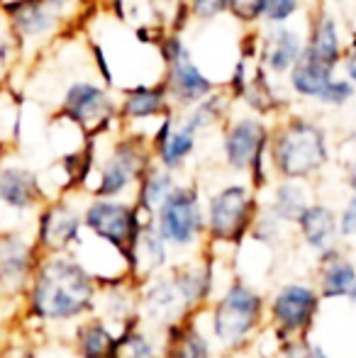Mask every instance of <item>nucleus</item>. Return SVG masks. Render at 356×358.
Instances as JSON below:
<instances>
[{
	"mask_svg": "<svg viewBox=\"0 0 356 358\" xmlns=\"http://www.w3.org/2000/svg\"><path fill=\"white\" fill-rule=\"evenodd\" d=\"M95 280L78 261L44 254L27 283V310L42 322H69L93 310Z\"/></svg>",
	"mask_w": 356,
	"mask_h": 358,
	"instance_id": "f257e3e1",
	"label": "nucleus"
},
{
	"mask_svg": "<svg viewBox=\"0 0 356 358\" xmlns=\"http://www.w3.org/2000/svg\"><path fill=\"white\" fill-rule=\"evenodd\" d=\"M329 161V142L322 124L288 115L271 127L269 164L285 180H305L322 171Z\"/></svg>",
	"mask_w": 356,
	"mask_h": 358,
	"instance_id": "f03ea898",
	"label": "nucleus"
},
{
	"mask_svg": "<svg viewBox=\"0 0 356 358\" xmlns=\"http://www.w3.org/2000/svg\"><path fill=\"white\" fill-rule=\"evenodd\" d=\"M269 137L271 127L259 115H244V117L225 120L222 127V156L225 164L232 171L252 176V188L266 185V166L269 161Z\"/></svg>",
	"mask_w": 356,
	"mask_h": 358,
	"instance_id": "7ed1b4c3",
	"label": "nucleus"
},
{
	"mask_svg": "<svg viewBox=\"0 0 356 358\" xmlns=\"http://www.w3.org/2000/svg\"><path fill=\"white\" fill-rule=\"evenodd\" d=\"M159 57L164 62V83H166V93L171 100V108L188 110L195 103L218 90V85L208 78L200 66L190 57V49L180 39L178 32H164L159 39Z\"/></svg>",
	"mask_w": 356,
	"mask_h": 358,
	"instance_id": "20e7f679",
	"label": "nucleus"
},
{
	"mask_svg": "<svg viewBox=\"0 0 356 358\" xmlns=\"http://www.w3.org/2000/svg\"><path fill=\"white\" fill-rule=\"evenodd\" d=\"M142 215H149L137 203H120L115 198H95L83 213V227L93 231L98 239L108 241L113 249H118L129 261L132 249L137 244L139 231L154 220H147ZM154 217V215H152Z\"/></svg>",
	"mask_w": 356,
	"mask_h": 358,
	"instance_id": "39448f33",
	"label": "nucleus"
},
{
	"mask_svg": "<svg viewBox=\"0 0 356 358\" xmlns=\"http://www.w3.org/2000/svg\"><path fill=\"white\" fill-rule=\"evenodd\" d=\"M154 164L152 144L142 134H127L118 139L110 149L108 159L100 166L98 185H95V198H120L124 190L139 183L144 171Z\"/></svg>",
	"mask_w": 356,
	"mask_h": 358,
	"instance_id": "423d86ee",
	"label": "nucleus"
},
{
	"mask_svg": "<svg viewBox=\"0 0 356 358\" xmlns=\"http://www.w3.org/2000/svg\"><path fill=\"white\" fill-rule=\"evenodd\" d=\"M254 220H257V198L252 193V185L229 183L208 200L205 229L215 241L239 244Z\"/></svg>",
	"mask_w": 356,
	"mask_h": 358,
	"instance_id": "0eeeda50",
	"label": "nucleus"
},
{
	"mask_svg": "<svg viewBox=\"0 0 356 358\" xmlns=\"http://www.w3.org/2000/svg\"><path fill=\"white\" fill-rule=\"evenodd\" d=\"M154 227L166 244L188 246L205 231L200 193L195 185H176L154 213Z\"/></svg>",
	"mask_w": 356,
	"mask_h": 358,
	"instance_id": "6e6552de",
	"label": "nucleus"
},
{
	"mask_svg": "<svg viewBox=\"0 0 356 358\" xmlns=\"http://www.w3.org/2000/svg\"><path fill=\"white\" fill-rule=\"evenodd\" d=\"M264 315V300L252 287L232 285L213 312V331L225 346H237L259 327Z\"/></svg>",
	"mask_w": 356,
	"mask_h": 358,
	"instance_id": "1a4fd4ad",
	"label": "nucleus"
},
{
	"mask_svg": "<svg viewBox=\"0 0 356 358\" xmlns=\"http://www.w3.org/2000/svg\"><path fill=\"white\" fill-rule=\"evenodd\" d=\"M62 113L66 120L76 122L88 137H98L108 132L110 124L118 120V103L110 98L103 85L93 80H76L66 88Z\"/></svg>",
	"mask_w": 356,
	"mask_h": 358,
	"instance_id": "9d476101",
	"label": "nucleus"
},
{
	"mask_svg": "<svg viewBox=\"0 0 356 358\" xmlns=\"http://www.w3.org/2000/svg\"><path fill=\"white\" fill-rule=\"evenodd\" d=\"M320 295L308 285H285L271 302V317L283 336H305L318 315Z\"/></svg>",
	"mask_w": 356,
	"mask_h": 358,
	"instance_id": "9b49d317",
	"label": "nucleus"
},
{
	"mask_svg": "<svg viewBox=\"0 0 356 358\" xmlns=\"http://www.w3.org/2000/svg\"><path fill=\"white\" fill-rule=\"evenodd\" d=\"M195 139H198V129L185 117L178 120L176 110H171L169 115H164L154 137L149 139L154 161L169 171H178L185 164V159L193 154Z\"/></svg>",
	"mask_w": 356,
	"mask_h": 358,
	"instance_id": "f8f14e48",
	"label": "nucleus"
},
{
	"mask_svg": "<svg viewBox=\"0 0 356 358\" xmlns=\"http://www.w3.org/2000/svg\"><path fill=\"white\" fill-rule=\"evenodd\" d=\"M83 217L69 203L57 200L39 213L37 222V246L44 254H66L81 234Z\"/></svg>",
	"mask_w": 356,
	"mask_h": 358,
	"instance_id": "ddd939ff",
	"label": "nucleus"
},
{
	"mask_svg": "<svg viewBox=\"0 0 356 358\" xmlns=\"http://www.w3.org/2000/svg\"><path fill=\"white\" fill-rule=\"evenodd\" d=\"M42 251L37 241H27L17 231H0V278L10 290L27 287Z\"/></svg>",
	"mask_w": 356,
	"mask_h": 358,
	"instance_id": "4468645a",
	"label": "nucleus"
},
{
	"mask_svg": "<svg viewBox=\"0 0 356 358\" xmlns=\"http://www.w3.org/2000/svg\"><path fill=\"white\" fill-rule=\"evenodd\" d=\"M305 49V37L298 29L285 24H266L262 34V44H259V57L257 62L271 76H288L293 64L300 59Z\"/></svg>",
	"mask_w": 356,
	"mask_h": 358,
	"instance_id": "2eb2a0df",
	"label": "nucleus"
},
{
	"mask_svg": "<svg viewBox=\"0 0 356 358\" xmlns=\"http://www.w3.org/2000/svg\"><path fill=\"white\" fill-rule=\"evenodd\" d=\"M347 39L342 34V24L339 20L329 13L327 8H315L313 17L308 24V37H305V54H310L318 62L327 64L332 69H339L344 57V49H347Z\"/></svg>",
	"mask_w": 356,
	"mask_h": 358,
	"instance_id": "dca6fc26",
	"label": "nucleus"
},
{
	"mask_svg": "<svg viewBox=\"0 0 356 358\" xmlns=\"http://www.w3.org/2000/svg\"><path fill=\"white\" fill-rule=\"evenodd\" d=\"M171 100L166 93V83H137L122 93L118 105V117L122 122H144V120H162L171 113Z\"/></svg>",
	"mask_w": 356,
	"mask_h": 358,
	"instance_id": "f3484780",
	"label": "nucleus"
},
{
	"mask_svg": "<svg viewBox=\"0 0 356 358\" xmlns=\"http://www.w3.org/2000/svg\"><path fill=\"white\" fill-rule=\"evenodd\" d=\"M8 15L15 32L24 39L47 37L59 27V10L44 0H15L13 5H8Z\"/></svg>",
	"mask_w": 356,
	"mask_h": 358,
	"instance_id": "a211bd4d",
	"label": "nucleus"
},
{
	"mask_svg": "<svg viewBox=\"0 0 356 358\" xmlns=\"http://www.w3.org/2000/svg\"><path fill=\"white\" fill-rule=\"evenodd\" d=\"M44 200L39 178L22 166L0 169V203L13 210H32Z\"/></svg>",
	"mask_w": 356,
	"mask_h": 358,
	"instance_id": "6ab92c4d",
	"label": "nucleus"
},
{
	"mask_svg": "<svg viewBox=\"0 0 356 358\" xmlns=\"http://www.w3.org/2000/svg\"><path fill=\"white\" fill-rule=\"evenodd\" d=\"M334 73H337V69L327 66V64L318 62V59L303 52L298 62L293 64V69L288 71V85L298 98L318 103L320 95L327 88V83L334 78Z\"/></svg>",
	"mask_w": 356,
	"mask_h": 358,
	"instance_id": "aec40b11",
	"label": "nucleus"
},
{
	"mask_svg": "<svg viewBox=\"0 0 356 358\" xmlns=\"http://www.w3.org/2000/svg\"><path fill=\"white\" fill-rule=\"evenodd\" d=\"M298 227L300 234H303L305 244L315 251H327L334 246L339 236V227H337V215L327 208V205H313L310 203L308 208L300 213L298 217Z\"/></svg>",
	"mask_w": 356,
	"mask_h": 358,
	"instance_id": "412c9836",
	"label": "nucleus"
},
{
	"mask_svg": "<svg viewBox=\"0 0 356 358\" xmlns=\"http://www.w3.org/2000/svg\"><path fill=\"white\" fill-rule=\"evenodd\" d=\"M320 259V295L322 297H349L356 283V268L337 249L322 251Z\"/></svg>",
	"mask_w": 356,
	"mask_h": 358,
	"instance_id": "4be33fe9",
	"label": "nucleus"
},
{
	"mask_svg": "<svg viewBox=\"0 0 356 358\" xmlns=\"http://www.w3.org/2000/svg\"><path fill=\"white\" fill-rule=\"evenodd\" d=\"M239 100H244V105H247L254 115H259V117L276 115L283 110V100H280V95L276 93V85H273V80H271V73L259 62L254 64Z\"/></svg>",
	"mask_w": 356,
	"mask_h": 358,
	"instance_id": "5701e85b",
	"label": "nucleus"
},
{
	"mask_svg": "<svg viewBox=\"0 0 356 358\" xmlns=\"http://www.w3.org/2000/svg\"><path fill=\"white\" fill-rule=\"evenodd\" d=\"M176 188V180H173V171L164 169L154 161L144 176L137 183V205L144 210V213L154 215L159 205L166 200V195Z\"/></svg>",
	"mask_w": 356,
	"mask_h": 358,
	"instance_id": "b1692460",
	"label": "nucleus"
},
{
	"mask_svg": "<svg viewBox=\"0 0 356 358\" xmlns=\"http://www.w3.org/2000/svg\"><path fill=\"white\" fill-rule=\"evenodd\" d=\"M310 205L308 190H305L303 180H280L273 190V200H271V215L280 222H298L300 213Z\"/></svg>",
	"mask_w": 356,
	"mask_h": 358,
	"instance_id": "393cba45",
	"label": "nucleus"
},
{
	"mask_svg": "<svg viewBox=\"0 0 356 358\" xmlns=\"http://www.w3.org/2000/svg\"><path fill=\"white\" fill-rule=\"evenodd\" d=\"M234 100L229 98L227 90H213L210 95H205L200 103H195L193 108L183 110V117L188 120L190 124H193L195 129H210L215 127V124H225V120H227V110L229 105H232Z\"/></svg>",
	"mask_w": 356,
	"mask_h": 358,
	"instance_id": "a878e982",
	"label": "nucleus"
},
{
	"mask_svg": "<svg viewBox=\"0 0 356 358\" xmlns=\"http://www.w3.org/2000/svg\"><path fill=\"white\" fill-rule=\"evenodd\" d=\"M166 358H208V341L195 327L183 322L169 324Z\"/></svg>",
	"mask_w": 356,
	"mask_h": 358,
	"instance_id": "bb28decb",
	"label": "nucleus"
},
{
	"mask_svg": "<svg viewBox=\"0 0 356 358\" xmlns=\"http://www.w3.org/2000/svg\"><path fill=\"white\" fill-rule=\"evenodd\" d=\"M113 344L115 336L100 320L83 322L76 329V349L81 358H108Z\"/></svg>",
	"mask_w": 356,
	"mask_h": 358,
	"instance_id": "cd10ccee",
	"label": "nucleus"
},
{
	"mask_svg": "<svg viewBox=\"0 0 356 358\" xmlns=\"http://www.w3.org/2000/svg\"><path fill=\"white\" fill-rule=\"evenodd\" d=\"M108 358H157L154 344L137 329L134 324H129L122 334L115 339L113 351Z\"/></svg>",
	"mask_w": 356,
	"mask_h": 358,
	"instance_id": "c85d7f7f",
	"label": "nucleus"
},
{
	"mask_svg": "<svg viewBox=\"0 0 356 358\" xmlns=\"http://www.w3.org/2000/svg\"><path fill=\"white\" fill-rule=\"evenodd\" d=\"M300 10V0H262L259 3V22L285 24Z\"/></svg>",
	"mask_w": 356,
	"mask_h": 358,
	"instance_id": "c756f323",
	"label": "nucleus"
},
{
	"mask_svg": "<svg viewBox=\"0 0 356 358\" xmlns=\"http://www.w3.org/2000/svg\"><path fill=\"white\" fill-rule=\"evenodd\" d=\"M354 98H356V85L352 80H349L347 76H344V78L334 76L327 83V88H325V93L320 95L318 103L325 105V108H344V105H349Z\"/></svg>",
	"mask_w": 356,
	"mask_h": 358,
	"instance_id": "7c9ffc66",
	"label": "nucleus"
},
{
	"mask_svg": "<svg viewBox=\"0 0 356 358\" xmlns=\"http://www.w3.org/2000/svg\"><path fill=\"white\" fill-rule=\"evenodd\" d=\"M188 15L198 22H213L227 13V0H185Z\"/></svg>",
	"mask_w": 356,
	"mask_h": 358,
	"instance_id": "2f4dec72",
	"label": "nucleus"
},
{
	"mask_svg": "<svg viewBox=\"0 0 356 358\" xmlns=\"http://www.w3.org/2000/svg\"><path fill=\"white\" fill-rule=\"evenodd\" d=\"M259 3L262 0H227V13L242 24H259Z\"/></svg>",
	"mask_w": 356,
	"mask_h": 358,
	"instance_id": "473e14b6",
	"label": "nucleus"
},
{
	"mask_svg": "<svg viewBox=\"0 0 356 358\" xmlns=\"http://www.w3.org/2000/svg\"><path fill=\"white\" fill-rule=\"evenodd\" d=\"M283 351L288 358H327V354H325L320 346L310 344L305 336H298V339H293V341H285Z\"/></svg>",
	"mask_w": 356,
	"mask_h": 358,
	"instance_id": "72a5a7b5",
	"label": "nucleus"
},
{
	"mask_svg": "<svg viewBox=\"0 0 356 358\" xmlns=\"http://www.w3.org/2000/svg\"><path fill=\"white\" fill-rule=\"evenodd\" d=\"M337 227L342 236H356V193L347 203V208L342 210V215H339Z\"/></svg>",
	"mask_w": 356,
	"mask_h": 358,
	"instance_id": "f704fd0d",
	"label": "nucleus"
},
{
	"mask_svg": "<svg viewBox=\"0 0 356 358\" xmlns=\"http://www.w3.org/2000/svg\"><path fill=\"white\" fill-rule=\"evenodd\" d=\"M342 66H344V76L356 85V39H352V42L347 44V49H344Z\"/></svg>",
	"mask_w": 356,
	"mask_h": 358,
	"instance_id": "c9c22d12",
	"label": "nucleus"
},
{
	"mask_svg": "<svg viewBox=\"0 0 356 358\" xmlns=\"http://www.w3.org/2000/svg\"><path fill=\"white\" fill-rule=\"evenodd\" d=\"M44 3H47V5H52L54 10H59V13H62V10L66 8V5H71L73 0H44Z\"/></svg>",
	"mask_w": 356,
	"mask_h": 358,
	"instance_id": "e433bc0d",
	"label": "nucleus"
},
{
	"mask_svg": "<svg viewBox=\"0 0 356 358\" xmlns=\"http://www.w3.org/2000/svg\"><path fill=\"white\" fill-rule=\"evenodd\" d=\"M347 183H349V188L356 193V161L352 164V169H349V176H347Z\"/></svg>",
	"mask_w": 356,
	"mask_h": 358,
	"instance_id": "4c0bfd02",
	"label": "nucleus"
},
{
	"mask_svg": "<svg viewBox=\"0 0 356 358\" xmlns=\"http://www.w3.org/2000/svg\"><path fill=\"white\" fill-rule=\"evenodd\" d=\"M349 297H352V300L356 302V283H354V287H352V295H349Z\"/></svg>",
	"mask_w": 356,
	"mask_h": 358,
	"instance_id": "58836bf2",
	"label": "nucleus"
},
{
	"mask_svg": "<svg viewBox=\"0 0 356 358\" xmlns=\"http://www.w3.org/2000/svg\"><path fill=\"white\" fill-rule=\"evenodd\" d=\"M3 290H5V285H3V278H0V295H3Z\"/></svg>",
	"mask_w": 356,
	"mask_h": 358,
	"instance_id": "ea45409f",
	"label": "nucleus"
}]
</instances>
